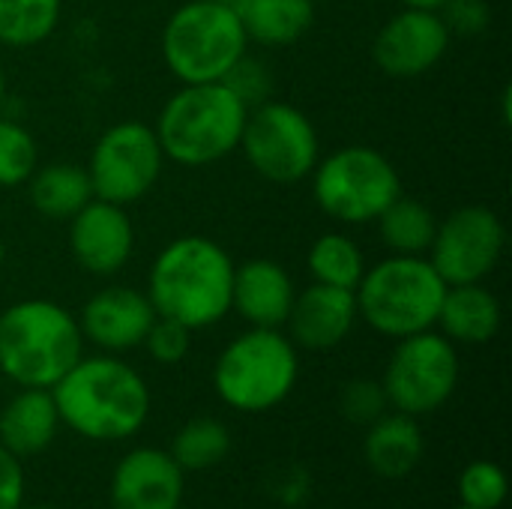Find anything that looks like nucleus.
Segmentation results:
<instances>
[{
    "mask_svg": "<svg viewBox=\"0 0 512 509\" xmlns=\"http://www.w3.org/2000/svg\"><path fill=\"white\" fill-rule=\"evenodd\" d=\"M441 18L447 24L450 33L459 36H477L489 27L492 12L486 0H447L441 6Z\"/></svg>",
    "mask_w": 512,
    "mask_h": 509,
    "instance_id": "nucleus-33",
    "label": "nucleus"
},
{
    "mask_svg": "<svg viewBox=\"0 0 512 509\" xmlns=\"http://www.w3.org/2000/svg\"><path fill=\"white\" fill-rule=\"evenodd\" d=\"M447 282L426 255H390L366 267L354 288L357 315L387 339L435 330Z\"/></svg>",
    "mask_w": 512,
    "mask_h": 509,
    "instance_id": "nucleus-5",
    "label": "nucleus"
},
{
    "mask_svg": "<svg viewBox=\"0 0 512 509\" xmlns=\"http://www.w3.org/2000/svg\"><path fill=\"white\" fill-rule=\"evenodd\" d=\"M315 3H321V0H315Z\"/></svg>",
    "mask_w": 512,
    "mask_h": 509,
    "instance_id": "nucleus-41",
    "label": "nucleus"
},
{
    "mask_svg": "<svg viewBox=\"0 0 512 509\" xmlns=\"http://www.w3.org/2000/svg\"><path fill=\"white\" fill-rule=\"evenodd\" d=\"M306 267L312 273V282L354 291L366 273V255L348 234L330 231L312 243L306 255Z\"/></svg>",
    "mask_w": 512,
    "mask_h": 509,
    "instance_id": "nucleus-25",
    "label": "nucleus"
},
{
    "mask_svg": "<svg viewBox=\"0 0 512 509\" xmlns=\"http://www.w3.org/2000/svg\"><path fill=\"white\" fill-rule=\"evenodd\" d=\"M375 222L390 255H426L438 231V216L423 201L405 195H399Z\"/></svg>",
    "mask_w": 512,
    "mask_h": 509,
    "instance_id": "nucleus-24",
    "label": "nucleus"
},
{
    "mask_svg": "<svg viewBox=\"0 0 512 509\" xmlns=\"http://www.w3.org/2000/svg\"><path fill=\"white\" fill-rule=\"evenodd\" d=\"M60 429L51 390L18 387V393L0 408V447L18 459L45 453Z\"/></svg>",
    "mask_w": 512,
    "mask_h": 509,
    "instance_id": "nucleus-20",
    "label": "nucleus"
},
{
    "mask_svg": "<svg viewBox=\"0 0 512 509\" xmlns=\"http://www.w3.org/2000/svg\"><path fill=\"white\" fill-rule=\"evenodd\" d=\"M168 453L183 468V474L213 471L231 453V432L216 417H195L174 435Z\"/></svg>",
    "mask_w": 512,
    "mask_h": 509,
    "instance_id": "nucleus-26",
    "label": "nucleus"
},
{
    "mask_svg": "<svg viewBox=\"0 0 512 509\" xmlns=\"http://www.w3.org/2000/svg\"><path fill=\"white\" fill-rule=\"evenodd\" d=\"M60 426L87 441H129L150 417V387L117 354L81 357L51 387Z\"/></svg>",
    "mask_w": 512,
    "mask_h": 509,
    "instance_id": "nucleus-1",
    "label": "nucleus"
},
{
    "mask_svg": "<svg viewBox=\"0 0 512 509\" xmlns=\"http://www.w3.org/2000/svg\"><path fill=\"white\" fill-rule=\"evenodd\" d=\"M297 288L291 273L273 258H252L234 264L231 282V312H237L249 327L282 330L294 306Z\"/></svg>",
    "mask_w": 512,
    "mask_h": 509,
    "instance_id": "nucleus-18",
    "label": "nucleus"
},
{
    "mask_svg": "<svg viewBox=\"0 0 512 509\" xmlns=\"http://www.w3.org/2000/svg\"><path fill=\"white\" fill-rule=\"evenodd\" d=\"M300 378L297 345L282 330L249 327L234 336L213 366L216 396L240 414H264L282 405Z\"/></svg>",
    "mask_w": 512,
    "mask_h": 509,
    "instance_id": "nucleus-6",
    "label": "nucleus"
},
{
    "mask_svg": "<svg viewBox=\"0 0 512 509\" xmlns=\"http://www.w3.org/2000/svg\"><path fill=\"white\" fill-rule=\"evenodd\" d=\"M309 177L318 207L345 225L375 222L402 195L396 165L381 150L363 144H351L318 159Z\"/></svg>",
    "mask_w": 512,
    "mask_h": 509,
    "instance_id": "nucleus-8",
    "label": "nucleus"
},
{
    "mask_svg": "<svg viewBox=\"0 0 512 509\" xmlns=\"http://www.w3.org/2000/svg\"><path fill=\"white\" fill-rule=\"evenodd\" d=\"M507 231L492 207L468 204L438 222L429 246V264L447 285H474L495 273L504 255Z\"/></svg>",
    "mask_w": 512,
    "mask_h": 509,
    "instance_id": "nucleus-12",
    "label": "nucleus"
},
{
    "mask_svg": "<svg viewBox=\"0 0 512 509\" xmlns=\"http://www.w3.org/2000/svg\"><path fill=\"white\" fill-rule=\"evenodd\" d=\"M231 282V255L210 237L186 234L156 255L147 297L159 318H171L186 330H207L231 312Z\"/></svg>",
    "mask_w": 512,
    "mask_h": 509,
    "instance_id": "nucleus-2",
    "label": "nucleus"
},
{
    "mask_svg": "<svg viewBox=\"0 0 512 509\" xmlns=\"http://www.w3.org/2000/svg\"><path fill=\"white\" fill-rule=\"evenodd\" d=\"M27 183H30V204L45 219L69 222L93 198L87 168L75 162H51L45 168H36Z\"/></svg>",
    "mask_w": 512,
    "mask_h": 509,
    "instance_id": "nucleus-23",
    "label": "nucleus"
},
{
    "mask_svg": "<svg viewBox=\"0 0 512 509\" xmlns=\"http://www.w3.org/2000/svg\"><path fill=\"white\" fill-rule=\"evenodd\" d=\"M3 261H6V243H3V237H0V270H3Z\"/></svg>",
    "mask_w": 512,
    "mask_h": 509,
    "instance_id": "nucleus-37",
    "label": "nucleus"
},
{
    "mask_svg": "<svg viewBox=\"0 0 512 509\" xmlns=\"http://www.w3.org/2000/svg\"><path fill=\"white\" fill-rule=\"evenodd\" d=\"M231 6L246 36L261 45H291L315 21V0H234Z\"/></svg>",
    "mask_w": 512,
    "mask_h": 509,
    "instance_id": "nucleus-22",
    "label": "nucleus"
},
{
    "mask_svg": "<svg viewBox=\"0 0 512 509\" xmlns=\"http://www.w3.org/2000/svg\"><path fill=\"white\" fill-rule=\"evenodd\" d=\"M186 492V474L168 450L135 447L111 474V509H180Z\"/></svg>",
    "mask_w": 512,
    "mask_h": 509,
    "instance_id": "nucleus-15",
    "label": "nucleus"
},
{
    "mask_svg": "<svg viewBox=\"0 0 512 509\" xmlns=\"http://www.w3.org/2000/svg\"><path fill=\"white\" fill-rule=\"evenodd\" d=\"M63 0H0V45L30 48L45 42L60 21Z\"/></svg>",
    "mask_w": 512,
    "mask_h": 509,
    "instance_id": "nucleus-27",
    "label": "nucleus"
},
{
    "mask_svg": "<svg viewBox=\"0 0 512 509\" xmlns=\"http://www.w3.org/2000/svg\"><path fill=\"white\" fill-rule=\"evenodd\" d=\"M135 249V228L126 216V207L90 198L69 219V252L81 270L90 276L120 273Z\"/></svg>",
    "mask_w": 512,
    "mask_h": 509,
    "instance_id": "nucleus-14",
    "label": "nucleus"
},
{
    "mask_svg": "<svg viewBox=\"0 0 512 509\" xmlns=\"http://www.w3.org/2000/svg\"><path fill=\"white\" fill-rule=\"evenodd\" d=\"M459 375L462 363L456 345L438 330H423L396 339L381 387L393 411H402L408 417H426L441 411L453 399Z\"/></svg>",
    "mask_w": 512,
    "mask_h": 509,
    "instance_id": "nucleus-9",
    "label": "nucleus"
},
{
    "mask_svg": "<svg viewBox=\"0 0 512 509\" xmlns=\"http://www.w3.org/2000/svg\"><path fill=\"white\" fill-rule=\"evenodd\" d=\"M3 99H6V75H3V66H0V108H3Z\"/></svg>",
    "mask_w": 512,
    "mask_h": 509,
    "instance_id": "nucleus-36",
    "label": "nucleus"
},
{
    "mask_svg": "<svg viewBox=\"0 0 512 509\" xmlns=\"http://www.w3.org/2000/svg\"><path fill=\"white\" fill-rule=\"evenodd\" d=\"M222 84L252 111L258 105H264L267 99H273V72L264 60L243 54L222 78Z\"/></svg>",
    "mask_w": 512,
    "mask_h": 509,
    "instance_id": "nucleus-30",
    "label": "nucleus"
},
{
    "mask_svg": "<svg viewBox=\"0 0 512 509\" xmlns=\"http://www.w3.org/2000/svg\"><path fill=\"white\" fill-rule=\"evenodd\" d=\"M453 509H474V507H465V504H459V507H453Z\"/></svg>",
    "mask_w": 512,
    "mask_h": 509,
    "instance_id": "nucleus-39",
    "label": "nucleus"
},
{
    "mask_svg": "<svg viewBox=\"0 0 512 509\" xmlns=\"http://www.w3.org/2000/svg\"><path fill=\"white\" fill-rule=\"evenodd\" d=\"M366 465L381 480H405L417 471L426 456V435L417 417L402 411H387L372 426H366L363 441Z\"/></svg>",
    "mask_w": 512,
    "mask_h": 509,
    "instance_id": "nucleus-19",
    "label": "nucleus"
},
{
    "mask_svg": "<svg viewBox=\"0 0 512 509\" xmlns=\"http://www.w3.org/2000/svg\"><path fill=\"white\" fill-rule=\"evenodd\" d=\"M357 321L360 315L354 291L312 282L309 288L297 291L285 321V336L303 351H333L351 336Z\"/></svg>",
    "mask_w": 512,
    "mask_h": 509,
    "instance_id": "nucleus-17",
    "label": "nucleus"
},
{
    "mask_svg": "<svg viewBox=\"0 0 512 509\" xmlns=\"http://www.w3.org/2000/svg\"><path fill=\"white\" fill-rule=\"evenodd\" d=\"M501 303L483 285H447L438 324L453 345H486L501 330Z\"/></svg>",
    "mask_w": 512,
    "mask_h": 509,
    "instance_id": "nucleus-21",
    "label": "nucleus"
},
{
    "mask_svg": "<svg viewBox=\"0 0 512 509\" xmlns=\"http://www.w3.org/2000/svg\"><path fill=\"white\" fill-rule=\"evenodd\" d=\"M399 3L408 6V9H432V12H441V6L447 0H399Z\"/></svg>",
    "mask_w": 512,
    "mask_h": 509,
    "instance_id": "nucleus-35",
    "label": "nucleus"
},
{
    "mask_svg": "<svg viewBox=\"0 0 512 509\" xmlns=\"http://www.w3.org/2000/svg\"><path fill=\"white\" fill-rule=\"evenodd\" d=\"M240 150L258 177L279 186L306 180L321 159V141L312 120L300 108L276 99L249 111Z\"/></svg>",
    "mask_w": 512,
    "mask_h": 509,
    "instance_id": "nucleus-10",
    "label": "nucleus"
},
{
    "mask_svg": "<svg viewBox=\"0 0 512 509\" xmlns=\"http://www.w3.org/2000/svg\"><path fill=\"white\" fill-rule=\"evenodd\" d=\"M219 3H234V0H219Z\"/></svg>",
    "mask_w": 512,
    "mask_h": 509,
    "instance_id": "nucleus-40",
    "label": "nucleus"
},
{
    "mask_svg": "<svg viewBox=\"0 0 512 509\" xmlns=\"http://www.w3.org/2000/svg\"><path fill=\"white\" fill-rule=\"evenodd\" d=\"M459 504L474 509H501L507 501V474L498 462L477 459L459 474Z\"/></svg>",
    "mask_w": 512,
    "mask_h": 509,
    "instance_id": "nucleus-29",
    "label": "nucleus"
},
{
    "mask_svg": "<svg viewBox=\"0 0 512 509\" xmlns=\"http://www.w3.org/2000/svg\"><path fill=\"white\" fill-rule=\"evenodd\" d=\"M450 39L453 33L447 30L441 12L405 6L378 30L372 57L384 75L408 81L435 69L444 60Z\"/></svg>",
    "mask_w": 512,
    "mask_h": 509,
    "instance_id": "nucleus-13",
    "label": "nucleus"
},
{
    "mask_svg": "<svg viewBox=\"0 0 512 509\" xmlns=\"http://www.w3.org/2000/svg\"><path fill=\"white\" fill-rule=\"evenodd\" d=\"M39 168V150L30 129L0 117V189L24 186Z\"/></svg>",
    "mask_w": 512,
    "mask_h": 509,
    "instance_id": "nucleus-28",
    "label": "nucleus"
},
{
    "mask_svg": "<svg viewBox=\"0 0 512 509\" xmlns=\"http://www.w3.org/2000/svg\"><path fill=\"white\" fill-rule=\"evenodd\" d=\"M339 411L348 423L354 426H372L378 417H384L390 411L387 393L381 387V381H369V378H357L348 381L339 393Z\"/></svg>",
    "mask_w": 512,
    "mask_h": 509,
    "instance_id": "nucleus-31",
    "label": "nucleus"
},
{
    "mask_svg": "<svg viewBox=\"0 0 512 509\" xmlns=\"http://www.w3.org/2000/svg\"><path fill=\"white\" fill-rule=\"evenodd\" d=\"M249 108L222 84H183L159 111L156 138L165 159L183 168L213 165L240 150Z\"/></svg>",
    "mask_w": 512,
    "mask_h": 509,
    "instance_id": "nucleus-4",
    "label": "nucleus"
},
{
    "mask_svg": "<svg viewBox=\"0 0 512 509\" xmlns=\"http://www.w3.org/2000/svg\"><path fill=\"white\" fill-rule=\"evenodd\" d=\"M24 507V468L21 459L0 447V509Z\"/></svg>",
    "mask_w": 512,
    "mask_h": 509,
    "instance_id": "nucleus-34",
    "label": "nucleus"
},
{
    "mask_svg": "<svg viewBox=\"0 0 512 509\" xmlns=\"http://www.w3.org/2000/svg\"><path fill=\"white\" fill-rule=\"evenodd\" d=\"M189 345H192V330H186L183 324L171 321V318H159L153 321L150 333L144 336V348L147 354L162 363V366H177L186 360L189 354Z\"/></svg>",
    "mask_w": 512,
    "mask_h": 509,
    "instance_id": "nucleus-32",
    "label": "nucleus"
},
{
    "mask_svg": "<svg viewBox=\"0 0 512 509\" xmlns=\"http://www.w3.org/2000/svg\"><path fill=\"white\" fill-rule=\"evenodd\" d=\"M249 36L231 3L189 0L171 12L162 30V57L180 84L222 81L246 54Z\"/></svg>",
    "mask_w": 512,
    "mask_h": 509,
    "instance_id": "nucleus-7",
    "label": "nucleus"
},
{
    "mask_svg": "<svg viewBox=\"0 0 512 509\" xmlns=\"http://www.w3.org/2000/svg\"><path fill=\"white\" fill-rule=\"evenodd\" d=\"M162 165L165 153L150 123H114L99 135L90 150L87 177L93 186V198L129 207L159 183Z\"/></svg>",
    "mask_w": 512,
    "mask_h": 509,
    "instance_id": "nucleus-11",
    "label": "nucleus"
},
{
    "mask_svg": "<svg viewBox=\"0 0 512 509\" xmlns=\"http://www.w3.org/2000/svg\"><path fill=\"white\" fill-rule=\"evenodd\" d=\"M21 509H57V507H45V504H42V507H21Z\"/></svg>",
    "mask_w": 512,
    "mask_h": 509,
    "instance_id": "nucleus-38",
    "label": "nucleus"
},
{
    "mask_svg": "<svg viewBox=\"0 0 512 509\" xmlns=\"http://www.w3.org/2000/svg\"><path fill=\"white\" fill-rule=\"evenodd\" d=\"M156 321V309L147 297V291L111 285L96 291L78 318L81 336L93 342L105 354H123L144 345V336L150 333Z\"/></svg>",
    "mask_w": 512,
    "mask_h": 509,
    "instance_id": "nucleus-16",
    "label": "nucleus"
},
{
    "mask_svg": "<svg viewBox=\"0 0 512 509\" xmlns=\"http://www.w3.org/2000/svg\"><path fill=\"white\" fill-rule=\"evenodd\" d=\"M84 357L78 318L54 300H18L0 312V375L51 390Z\"/></svg>",
    "mask_w": 512,
    "mask_h": 509,
    "instance_id": "nucleus-3",
    "label": "nucleus"
}]
</instances>
